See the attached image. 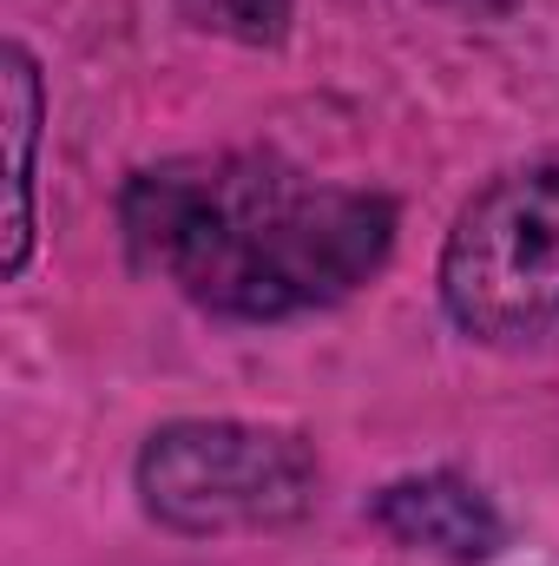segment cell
<instances>
[{
  "label": "cell",
  "mask_w": 559,
  "mask_h": 566,
  "mask_svg": "<svg viewBox=\"0 0 559 566\" xmlns=\"http://www.w3.org/2000/svg\"><path fill=\"white\" fill-rule=\"evenodd\" d=\"M126 238L191 303L271 323L376 277L395 244V205L264 151H204L133 178Z\"/></svg>",
  "instance_id": "cell-1"
},
{
  "label": "cell",
  "mask_w": 559,
  "mask_h": 566,
  "mask_svg": "<svg viewBox=\"0 0 559 566\" xmlns=\"http://www.w3.org/2000/svg\"><path fill=\"white\" fill-rule=\"evenodd\" d=\"M447 316L481 343L559 336V158L500 171L447 231Z\"/></svg>",
  "instance_id": "cell-2"
},
{
  "label": "cell",
  "mask_w": 559,
  "mask_h": 566,
  "mask_svg": "<svg viewBox=\"0 0 559 566\" xmlns=\"http://www.w3.org/2000/svg\"><path fill=\"white\" fill-rule=\"evenodd\" d=\"M309 481H316V461L289 434L238 422H178L151 434L139 461L145 507L184 534L283 521L303 507Z\"/></svg>",
  "instance_id": "cell-3"
},
{
  "label": "cell",
  "mask_w": 559,
  "mask_h": 566,
  "mask_svg": "<svg viewBox=\"0 0 559 566\" xmlns=\"http://www.w3.org/2000/svg\"><path fill=\"white\" fill-rule=\"evenodd\" d=\"M382 527L402 547H428L441 560H487L500 547V514L494 501L461 481V474H421V481H395L382 494Z\"/></svg>",
  "instance_id": "cell-4"
},
{
  "label": "cell",
  "mask_w": 559,
  "mask_h": 566,
  "mask_svg": "<svg viewBox=\"0 0 559 566\" xmlns=\"http://www.w3.org/2000/svg\"><path fill=\"white\" fill-rule=\"evenodd\" d=\"M33 126H40V80L20 46H7V139H13V224H7V271L27 264L33 238Z\"/></svg>",
  "instance_id": "cell-5"
}]
</instances>
